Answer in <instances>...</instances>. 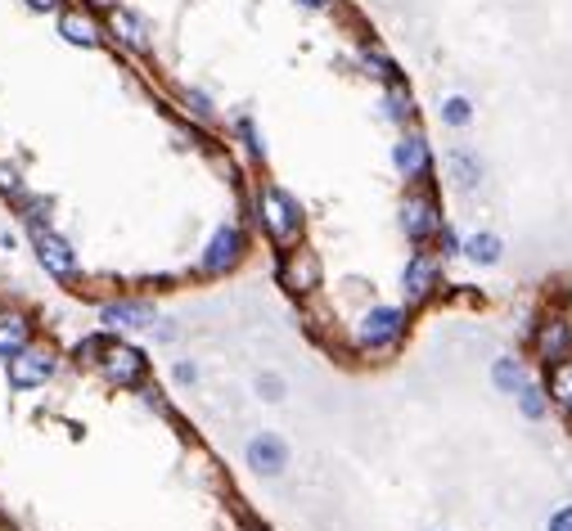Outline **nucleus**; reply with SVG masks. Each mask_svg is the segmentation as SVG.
<instances>
[{"label":"nucleus","instance_id":"f257e3e1","mask_svg":"<svg viewBox=\"0 0 572 531\" xmlns=\"http://www.w3.org/2000/svg\"><path fill=\"white\" fill-rule=\"evenodd\" d=\"M253 221L275 252H289L307 239V207L275 180H257L253 185Z\"/></svg>","mask_w":572,"mask_h":531},{"label":"nucleus","instance_id":"f03ea898","mask_svg":"<svg viewBox=\"0 0 572 531\" xmlns=\"http://www.w3.org/2000/svg\"><path fill=\"white\" fill-rule=\"evenodd\" d=\"M91 369L100 374L104 387H113V392H140V387L149 383V369L154 365H149V351L136 347L131 338H122V333H104Z\"/></svg>","mask_w":572,"mask_h":531},{"label":"nucleus","instance_id":"7ed1b4c3","mask_svg":"<svg viewBox=\"0 0 572 531\" xmlns=\"http://www.w3.org/2000/svg\"><path fill=\"white\" fill-rule=\"evenodd\" d=\"M410 333V306H392V302H374L356 315L352 324V351L356 356H388L406 342Z\"/></svg>","mask_w":572,"mask_h":531},{"label":"nucleus","instance_id":"20e7f679","mask_svg":"<svg viewBox=\"0 0 572 531\" xmlns=\"http://www.w3.org/2000/svg\"><path fill=\"white\" fill-rule=\"evenodd\" d=\"M275 288L298 306L311 302V297L325 288V261H320V252L311 248V243H298V248L280 252V261H275Z\"/></svg>","mask_w":572,"mask_h":531},{"label":"nucleus","instance_id":"39448f33","mask_svg":"<svg viewBox=\"0 0 572 531\" xmlns=\"http://www.w3.org/2000/svg\"><path fill=\"white\" fill-rule=\"evenodd\" d=\"M397 225H401V234H406L415 248H428V243L437 239V230L446 225L437 189L433 185H406L401 207H397Z\"/></svg>","mask_w":572,"mask_h":531},{"label":"nucleus","instance_id":"423d86ee","mask_svg":"<svg viewBox=\"0 0 572 531\" xmlns=\"http://www.w3.org/2000/svg\"><path fill=\"white\" fill-rule=\"evenodd\" d=\"M59 365H64V351H59L55 342L37 338L14 360H5V383H10L14 392H37V387H46L50 378L59 374Z\"/></svg>","mask_w":572,"mask_h":531},{"label":"nucleus","instance_id":"0eeeda50","mask_svg":"<svg viewBox=\"0 0 572 531\" xmlns=\"http://www.w3.org/2000/svg\"><path fill=\"white\" fill-rule=\"evenodd\" d=\"M248 261V230L239 221H226L212 230V239L199 252V275L203 279H226Z\"/></svg>","mask_w":572,"mask_h":531},{"label":"nucleus","instance_id":"6e6552de","mask_svg":"<svg viewBox=\"0 0 572 531\" xmlns=\"http://www.w3.org/2000/svg\"><path fill=\"white\" fill-rule=\"evenodd\" d=\"M442 288H446V261L433 248H415L406 257V266H401V297H406V306L410 311L428 306L433 297H442Z\"/></svg>","mask_w":572,"mask_h":531},{"label":"nucleus","instance_id":"1a4fd4ad","mask_svg":"<svg viewBox=\"0 0 572 531\" xmlns=\"http://www.w3.org/2000/svg\"><path fill=\"white\" fill-rule=\"evenodd\" d=\"M527 351H532V360L541 369L559 365V360L572 356V315L563 311V306H554V311L536 315V324L527 329Z\"/></svg>","mask_w":572,"mask_h":531},{"label":"nucleus","instance_id":"9d476101","mask_svg":"<svg viewBox=\"0 0 572 531\" xmlns=\"http://www.w3.org/2000/svg\"><path fill=\"white\" fill-rule=\"evenodd\" d=\"M32 252H37V266L46 270L50 279H59V284H77V279H82V252H77L55 225L32 230Z\"/></svg>","mask_w":572,"mask_h":531},{"label":"nucleus","instance_id":"9b49d317","mask_svg":"<svg viewBox=\"0 0 572 531\" xmlns=\"http://www.w3.org/2000/svg\"><path fill=\"white\" fill-rule=\"evenodd\" d=\"M104 32H109V41L118 45V50H127L131 59H154V23H149L140 9H131V5L113 9V14L104 18Z\"/></svg>","mask_w":572,"mask_h":531},{"label":"nucleus","instance_id":"f8f14e48","mask_svg":"<svg viewBox=\"0 0 572 531\" xmlns=\"http://www.w3.org/2000/svg\"><path fill=\"white\" fill-rule=\"evenodd\" d=\"M392 171L406 185H428V176H433V144H428V135L419 126H406L397 135V144H392Z\"/></svg>","mask_w":572,"mask_h":531},{"label":"nucleus","instance_id":"ddd939ff","mask_svg":"<svg viewBox=\"0 0 572 531\" xmlns=\"http://www.w3.org/2000/svg\"><path fill=\"white\" fill-rule=\"evenodd\" d=\"M55 32L64 36V45H73V50H100V45L109 41L100 14H91L86 5H64V9H59V14H55Z\"/></svg>","mask_w":572,"mask_h":531},{"label":"nucleus","instance_id":"4468645a","mask_svg":"<svg viewBox=\"0 0 572 531\" xmlns=\"http://www.w3.org/2000/svg\"><path fill=\"white\" fill-rule=\"evenodd\" d=\"M100 324L104 333H136V329H154L158 311L149 297H109L100 306Z\"/></svg>","mask_w":572,"mask_h":531},{"label":"nucleus","instance_id":"2eb2a0df","mask_svg":"<svg viewBox=\"0 0 572 531\" xmlns=\"http://www.w3.org/2000/svg\"><path fill=\"white\" fill-rule=\"evenodd\" d=\"M28 342H37V315L19 302H0V365L19 356Z\"/></svg>","mask_w":572,"mask_h":531},{"label":"nucleus","instance_id":"dca6fc26","mask_svg":"<svg viewBox=\"0 0 572 531\" xmlns=\"http://www.w3.org/2000/svg\"><path fill=\"white\" fill-rule=\"evenodd\" d=\"M244 464L257 477H284L289 473V441L280 432H253L244 446Z\"/></svg>","mask_w":572,"mask_h":531},{"label":"nucleus","instance_id":"f3484780","mask_svg":"<svg viewBox=\"0 0 572 531\" xmlns=\"http://www.w3.org/2000/svg\"><path fill=\"white\" fill-rule=\"evenodd\" d=\"M383 117H388L397 131H406V126H415L419 108H415V95H410L406 77L392 81V86H383Z\"/></svg>","mask_w":572,"mask_h":531},{"label":"nucleus","instance_id":"a211bd4d","mask_svg":"<svg viewBox=\"0 0 572 531\" xmlns=\"http://www.w3.org/2000/svg\"><path fill=\"white\" fill-rule=\"evenodd\" d=\"M460 257L469 261V266H478V270H491V266H500V257H505V239H500L496 230H478V234L464 239Z\"/></svg>","mask_w":572,"mask_h":531},{"label":"nucleus","instance_id":"6ab92c4d","mask_svg":"<svg viewBox=\"0 0 572 531\" xmlns=\"http://www.w3.org/2000/svg\"><path fill=\"white\" fill-rule=\"evenodd\" d=\"M541 383H545V396H550V410H559L563 419H572V356L545 369Z\"/></svg>","mask_w":572,"mask_h":531},{"label":"nucleus","instance_id":"aec40b11","mask_svg":"<svg viewBox=\"0 0 572 531\" xmlns=\"http://www.w3.org/2000/svg\"><path fill=\"white\" fill-rule=\"evenodd\" d=\"M527 383H532L527 360H518V356H496L491 360V387H496L500 396H518Z\"/></svg>","mask_w":572,"mask_h":531},{"label":"nucleus","instance_id":"412c9836","mask_svg":"<svg viewBox=\"0 0 572 531\" xmlns=\"http://www.w3.org/2000/svg\"><path fill=\"white\" fill-rule=\"evenodd\" d=\"M361 68H365V77H374L379 86H392V81H401L397 59H392V54L383 50L379 41H361Z\"/></svg>","mask_w":572,"mask_h":531},{"label":"nucleus","instance_id":"4be33fe9","mask_svg":"<svg viewBox=\"0 0 572 531\" xmlns=\"http://www.w3.org/2000/svg\"><path fill=\"white\" fill-rule=\"evenodd\" d=\"M446 171H451L455 189H464V194H473V189L482 185V162L473 149H451L446 153Z\"/></svg>","mask_w":572,"mask_h":531},{"label":"nucleus","instance_id":"5701e85b","mask_svg":"<svg viewBox=\"0 0 572 531\" xmlns=\"http://www.w3.org/2000/svg\"><path fill=\"white\" fill-rule=\"evenodd\" d=\"M176 99H181V113L190 117V122H203V126L217 122V104H212L199 86H181V90H176Z\"/></svg>","mask_w":572,"mask_h":531},{"label":"nucleus","instance_id":"b1692460","mask_svg":"<svg viewBox=\"0 0 572 531\" xmlns=\"http://www.w3.org/2000/svg\"><path fill=\"white\" fill-rule=\"evenodd\" d=\"M14 212H19V221L28 225V234H32V230H46V225H50V212H55V198L28 194L23 203H14Z\"/></svg>","mask_w":572,"mask_h":531},{"label":"nucleus","instance_id":"393cba45","mask_svg":"<svg viewBox=\"0 0 572 531\" xmlns=\"http://www.w3.org/2000/svg\"><path fill=\"white\" fill-rule=\"evenodd\" d=\"M514 401H518V414H523L527 423H541L545 414H550V396H545V383H536V378L514 396Z\"/></svg>","mask_w":572,"mask_h":531},{"label":"nucleus","instance_id":"a878e982","mask_svg":"<svg viewBox=\"0 0 572 531\" xmlns=\"http://www.w3.org/2000/svg\"><path fill=\"white\" fill-rule=\"evenodd\" d=\"M437 117H442V126H451V131H464V126L473 122V99L469 95H446L442 108H437Z\"/></svg>","mask_w":572,"mask_h":531},{"label":"nucleus","instance_id":"bb28decb","mask_svg":"<svg viewBox=\"0 0 572 531\" xmlns=\"http://www.w3.org/2000/svg\"><path fill=\"white\" fill-rule=\"evenodd\" d=\"M32 189H28V180H23V167L19 162H10V158H0V198H10V203H23Z\"/></svg>","mask_w":572,"mask_h":531},{"label":"nucleus","instance_id":"cd10ccee","mask_svg":"<svg viewBox=\"0 0 572 531\" xmlns=\"http://www.w3.org/2000/svg\"><path fill=\"white\" fill-rule=\"evenodd\" d=\"M235 135L244 140V153L253 162H266V140H262V131H257V122H253V113H239L235 117Z\"/></svg>","mask_w":572,"mask_h":531},{"label":"nucleus","instance_id":"c85d7f7f","mask_svg":"<svg viewBox=\"0 0 572 531\" xmlns=\"http://www.w3.org/2000/svg\"><path fill=\"white\" fill-rule=\"evenodd\" d=\"M428 248H433V252H437V257H442V261H451V257H460V252H464V239H460V234H455V225L446 221L442 230H437V239L428 243Z\"/></svg>","mask_w":572,"mask_h":531},{"label":"nucleus","instance_id":"c756f323","mask_svg":"<svg viewBox=\"0 0 572 531\" xmlns=\"http://www.w3.org/2000/svg\"><path fill=\"white\" fill-rule=\"evenodd\" d=\"M257 392H262V401H284L289 383H284L280 374H257Z\"/></svg>","mask_w":572,"mask_h":531},{"label":"nucleus","instance_id":"7c9ffc66","mask_svg":"<svg viewBox=\"0 0 572 531\" xmlns=\"http://www.w3.org/2000/svg\"><path fill=\"white\" fill-rule=\"evenodd\" d=\"M140 401H145L149 410H158V414H172V405L163 401V392H158L154 383H145V387H140Z\"/></svg>","mask_w":572,"mask_h":531},{"label":"nucleus","instance_id":"2f4dec72","mask_svg":"<svg viewBox=\"0 0 572 531\" xmlns=\"http://www.w3.org/2000/svg\"><path fill=\"white\" fill-rule=\"evenodd\" d=\"M545 531H572V504H559L550 513V522H545Z\"/></svg>","mask_w":572,"mask_h":531},{"label":"nucleus","instance_id":"473e14b6","mask_svg":"<svg viewBox=\"0 0 572 531\" xmlns=\"http://www.w3.org/2000/svg\"><path fill=\"white\" fill-rule=\"evenodd\" d=\"M172 374H176V383H181V387H194V383H199V365H194V360H176Z\"/></svg>","mask_w":572,"mask_h":531},{"label":"nucleus","instance_id":"72a5a7b5","mask_svg":"<svg viewBox=\"0 0 572 531\" xmlns=\"http://www.w3.org/2000/svg\"><path fill=\"white\" fill-rule=\"evenodd\" d=\"M82 5H86V9H91V14L109 18V14H113V9H122V5H127V0H82Z\"/></svg>","mask_w":572,"mask_h":531},{"label":"nucleus","instance_id":"f704fd0d","mask_svg":"<svg viewBox=\"0 0 572 531\" xmlns=\"http://www.w3.org/2000/svg\"><path fill=\"white\" fill-rule=\"evenodd\" d=\"M23 5H28L32 14H59V9H64V0H23Z\"/></svg>","mask_w":572,"mask_h":531},{"label":"nucleus","instance_id":"c9c22d12","mask_svg":"<svg viewBox=\"0 0 572 531\" xmlns=\"http://www.w3.org/2000/svg\"><path fill=\"white\" fill-rule=\"evenodd\" d=\"M293 5L311 9V14H329V9H334V5H338V0H293Z\"/></svg>","mask_w":572,"mask_h":531}]
</instances>
